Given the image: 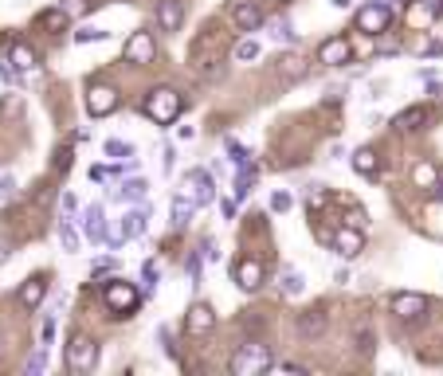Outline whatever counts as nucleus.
<instances>
[{"instance_id": "20e7f679", "label": "nucleus", "mask_w": 443, "mask_h": 376, "mask_svg": "<svg viewBox=\"0 0 443 376\" xmlns=\"http://www.w3.org/2000/svg\"><path fill=\"white\" fill-rule=\"evenodd\" d=\"M63 360H67V372H91L98 365V345L91 341L86 334H71L67 337V349H63Z\"/></svg>"}, {"instance_id": "c85d7f7f", "label": "nucleus", "mask_w": 443, "mask_h": 376, "mask_svg": "<svg viewBox=\"0 0 443 376\" xmlns=\"http://www.w3.org/2000/svg\"><path fill=\"white\" fill-rule=\"evenodd\" d=\"M24 372H28V376H40V372H47V345H40V349H35L32 357H28Z\"/></svg>"}, {"instance_id": "de8ad7c7", "label": "nucleus", "mask_w": 443, "mask_h": 376, "mask_svg": "<svg viewBox=\"0 0 443 376\" xmlns=\"http://www.w3.org/2000/svg\"><path fill=\"white\" fill-rule=\"evenodd\" d=\"M435 196H439V200H443V181H439V188H435Z\"/></svg>"}, {"instance_id": "4468645a", "label": "nucleus", "mask_w": 443, "mask_h": 376, "mask_svg": "<svg viewBox=\"0 0 443 376\" xmlns=\"http://www.w3.org/2000/svg\"><path fill=\"white\" fill-rule=\"evenodd\" d=\"M126 63H154V55H157V43H154V35L149 32H134L126 40Z\"/></svg>"}, {"instance_id": "ea45409f", "label": "nucleus", "mask_w": 443, "mask_h": 376, "mask_svg": "<svg viewBox=\"0 0 443 376\" xmlns=\"http://www.w3.org/2000/svg\"><path fill=\"white\" fill-rule=\"evenodd\" d=\"M357 353H361V357H373V334H369V329H365V334H357Z\"/></svg>"}, {"instance_id": "4be33fe9", "label": "nucleus", "mask_w": 443, "mask_h": 376, "mask_svg": "<svg viewBox=\"0 0 443 376\" xmlns=\"http://www.w3.org/2000/svg\"><path fill=\"white\" fill-rule=\"evenodd\" d=\"M439 181H443V176H439V169H435V165H427V161H424V165H416V169H412V184H416V188H427V193H435V188H439Z\"/></svg>"}, {"instance_id": "a19ab883", "label": "nucleus", "mask_w": 443, "mask_h": 376, "mask_svg": "<svg viewBox=\"0 0 443 376\" xmlns=\"http://www.w3.org/2000/svg\"><path fill=\"white\" fill-rule=\"evenodd\" d=\"M52 337H55V321L47 318V321L40 326V341H43V345H52Z\"/></svg>"}, {"instance_id": "f03ea898", "label": "nucleus", "mask_w": 443, "mask_h": 376, "mask_svg": "<svg viewBox=\"0 0 443 376\" xmlns=\"http://www.w3.org/2000/svg\"><path fill=\"white\" fill-rule=\"evenodd\" d=\"M94 286H103V294H106V309H110L114 318H130L137 306H142V298L145 294L137 290L134 283H126V278H98Z\"/></svg>"}, {"instance_id": "dca6fc26", "label": "nucleus", "mask_w": 443, "mask_h": 376, "mask_svg": "<svg viewBox=\"0 0 443 376\" xmlns=\"http://www.w3.org/2000/svg\"><path fill=\"white\" fill-rule=\"evenodd\" d=\"M83 232H86V239L91 243H106V212H103V204H86V212H83Z\"/></svg>"}, {"instance_id": "2eb2a0df", "label": "nucleus", "mask_w": 443, "mask_h": 376, "mask_svg": "<svg viewBox=\"0 0 443 376\" xmlns=\"http://www.w3.org/2000/svg\"><path fill=\"white\" fill-rule=\"evenodd\" d=\"M326 326H330V314H326V306L306 309V314H299V321H294L299 337H322V334H326Z\"/></svg>"}, {"instance_id": "7ed1b4c3", "label": "nucleus", "mask_w": 443, "mask_h": 376, "mask_svg": "<svg viewBox=\"0 0 443 376\" xmlns=\"http://www.w3.org/2000/svg\"><path fill=\"white\" fill-rule=\"evenodd\" d=\"M231 372L236 376H255V372H267L271 368V345L263 341H248V345H239L236 353H231Z\"/></svg>"}, {"instance_id": "c03bdc74", "label": "nucleus", "mask_w": 443, "mask_h": 376, "mask_svg": "<svg viewBox=\"0 0 443 376\" xmlns=\"http://www.w3.org/2000/svg\"><path fill=\"white\" fill-rule=\"evenodd\" d=\"M75 208H79L75 193H63V212H67V216H75Z\"/></svg>"}, {"instance_id": "37998d69", "label": "nucleus", "mask_w": 443, "mask_h": 376, "mask_svg": "<svg viewBox=\"0 0 443 376\" xmlns=\"http://www.w3.org/2000/svg\"><path fill=\"white\" fill-rule=\"evenodd\" d=\"M16 247V243H12V235H0V263L8 259V251Z\"/></svg>"}, {"instance_id": "f704fd0d", "label": "nucleus", "mask_w": 443, "mask_h": 376, "mask_svg": "<svg viewBox=\"0 0 443 376\" xmlns=\"http://www.w3.org/2000/svg\"><path fill=\"white\" fill-rule=\"evenodd\" d=\"M290 208H294L290 193H275V196H271V212H275V216H282V212H290Z\"/></svg>"}, {"instance_id": "412c9836", "label": "nucleus", "mask_w": 443, "mask_h": 376, "mask_svg": "<svg viewBox=\"0 0 443 376\" xmlns=\"http://www.w3.org/2000/svg\"><path fill=\"white\" fill-rule=\"evenodd\" d=\"M424 122H427V110L424 106H408V110H401V114L392 118V130H396V134H412V130H420Z\"/></svg>"}, {"instance_id": "6e6552de", "label": "nucleus", "mask_w": 443, "mask_h": 376, "mask_svg": "<svg viewBox=\"0 0 443 376\" xmlns=\"http://www.w3.org/2000/svg\"><path fill=\"white\" fill-rule=\"evenodd\" d=\"M118 106H122V94L114 91V86L94 83L91 91H86V114H91V118H110Z\"/></svg>"}, {"instance_id": "bb28decb", "label": "nucleus", "mask_w": 443, "mask_h": 376, "mask_svg": "<svg viewBox=\"0 0 443 376\" xmlns=\"http://www.w3.org/2000/svg\"><path fill=\"white\" fill-rule=\"evenodd\" d=\"M59 239H63V247L67 251H79V227H75V220L63 212V220H59Z\"/></svg>"}, {"instance_id": "a211bd4d", "label": "nucleus", "mask_w": 443, "mask_h": 376, "mask_svg": "<svg viewBox=\"0 0 443 376\" xmlns=\"http://www.w3.org/2000/svg\"><path fill=\"white\" fill-rule=\"evenodd\" d=\"M212 326H216V314H212V306H208V302H196V306L188 309V318H185V329H188L192 337H205Z\"/></svg>"}, {"instance_id": "4c0bfd02", "label": "nucleus", "mask_w": 443, "mask_h": 376, "mask_svg": "<svg viewBox=\"0 0 443 376\" xmlns=\"http://www.w3.org/2000/svg\"><path fill=\"white\" fill-rule=\"evenodd\" d=\"M16 196V176H0V204Z\"/></svg>"}, {"instance_id": "79ce46f5", "label": "nucleus", "mask_w": 443, "mask_h": 376, "mask_svg": "<svg viewBox=\"0 0 443 376\" xmlns=\"http://www.w3.org/2000/svg\"><path fill=\"white\" fill-rule=\"evenodd\" d=\"M236 208H239V200H236V196H228V200H224V220H236Z\"/></svg>"}, {"instance_id": "423d86ee", "label": "nucleus", "mask_w": 443, "mask_h": 376, "mask_svg": "<svg viewBox=\"0 0 443 376\" xmlns=\"http://www.w3.org/2000/svg\"><path fill=\"white\" fill-rule=\"evenodd\" d=\"M177 193L188 196L196 208H205V204L216 200V181H212V173H208V169H192V173H185V181H180Z\"/></svg>"}, {"instance_id": "e433bc0d", "label": "nucleus", "mask_w": 443, "mask_h": 376, "mask_svg": "<svg viewBox=\"0 0 443 376\" xmlns=\"http://www.w3.org/2000/svg\"><path fill=\"white\" fill-rule=\"evenodd\" d=\"M306 204L310 208H326V204H330V193H326V188H310V196H306Z\"/></svg>"}, {"instance_id": "a878e982", "label": "nucleus", "mask_w": 443, "mask_h": 376, "mask_svg": "<svg viewBox=\"0 0 443 376\" xmlns=\"http://www.w3.org/2000/svg\"><path fill=\"white\" fill-rule=\"evenodd\" d=\"M353 169H357L361 176H369V181H373V176L381 173V165H376V153H373V149H357V153H353Z\"/></svg>"}, {"instance_id": "49530a36", "label": "nucleus", "mask_w": 443, "mask_h": 376, "mask_svg": "<svg viewBox=\"0 0 443 376\" xmlns=\"http://www.w3.org/2000/svg\"><path fill=\"white\" fill-rule=\"evenodd\" d=\"M330 4H333V8H350L353 0H330Z\"/></svg>"}, {"instance_id": "7c9ffc66", "label": "nucleus", "mask_w": 443, "mask_h": 376, "mask_svg": "<svg viewBox=\"0 0 443 376\" xmlns=\"http://www.w3.org/2000/svg\"><path fill=\"white\" fill-rule=\"evenodd\" d=\"M106 28H98V24H86V28H79L75 32V43H98V40H106Z\"/></svg>"}, {"instance_id": "cd10ccee", "label": "nucleus", "mask_w": 443, "mask_h": 376, "mask_svg": "<svg viewBox=\"0 0 443 376\" xmlns=\"http://www.w3.org/2000/svg\"><path fill=\"white\" fill-rule=\"evenodd\" d=\"M103 149H106V157H114V161H134V145L122 142V137H110Z\"/></svg>"}, {"instance_id": "393cba45", "label": "nucleus", "mask_w": 443, "mask_h": 376, "mask_svg": "<svg viewBox=\"0 0 443 376\" xmlns=\"http://www.w3.org/2000/svg\"><path fill=\"white\" fill-rule=\"evenodd\" d=\"M8 63L16 71H32L35 67V51L28 47V43H12V51H8Z\"/></svg>"}, {"instance_id": "f3484780", "label": "nucleus", "mask_w": 443, "mask_h": 376, "mask_svg": "<svg viewBox=\"0 0 443 376\" xmlns=\"http://www.w3.org/2000/svg\"><path fill=\"white\" fill-rule=\"evenodd\" d=\"M149 216H154V208H149L145 200L137 204V208H130L126 220H122V235H126V239H142L145 227H149Z\"/></svg>"}, {"instance_id": "ddd939ff", "label": "nucleus", "mask_w": 443, "mask_h": 376, "mask_svg": "<svg viewBox=\"0 0 443 376\" xmlns=\"http://www.w3.org/2000/svg\"><path fill=\"white\" fill-rule=\"evenodd\" d=\"M47 298V278L43 275H32V278H24L20 283V290H16V302H20V309H40V302Z\"/></svg>"}, {"instance_id": "f257e3e1", "label": "nucleus", "mask_w": 443, "mask_h": 376, "mask_svg": "<svg viewBox=\"0 0 443 376\" xmlns=\"http://www.w3.org/2000/svg\"><path fill=\"white\" fill-rule=\"evenodd\" d=\"M180 110H185V94L173 91V86H154L142 102V114L154 125H173L180 118Z\"/></svg>"}, {"instance_id": "0eeeda50", "label": "nucleus", "mask_w": 443, "mask_h": 376, "mask_svg": "<svg viewBox=\"0 0 443 376\" xmlns=\"http://www.w3.org/2000/svg\"><path fill=\"white\" fill-rule=\"evenodd\" d=\"M231 283H236L239 290L255 294L259 286H263V263H259L255 255H239V259L231 263Z\"/></svg>"}, {"instance_id": "f8f14e48", "label": "nucleus", "mask_w": 443, "mask_h": 376, "mask_svg": "<svg viewBox=\"0 0 443 376\" xmlns=\"http://www.w3.org/2000/svg\"><path fill=\"white\" fill-rule=\"evenodd\" d=\"M263 20L267 16L255 0H236V4H231V24H236V32H259Z\"/></svg>"}, {"instance_id": "2f4dec72", "label": "nucleus", "mask_w": 443, "mask_h": 376, "mask_svg": "<svg viewBox=\"0 0 443 376\" xmlns=\"http://www.w3.org/2000/svg\"><path fill=\"white\" fill-rule=\"evenodd\" d=\"M271 35H275L279 43H299V32H294L287 20H275V24H271Z\"/></svg>"}, {"instance_id": "9b49d317", "label": "nucleus", "mask_w": 443, "mask_h": 376, "mask_svg": "<svg viewBox=\"0 0 443 376\" xmlns=\"http://www.w3.org/2000/svg\"><path fill=\"white\" fill-rule=\"evenodd\" d=\"M318 59H322L326 67H345V63H353V43H350V35H330V40L318 47Z\"/></svg>"}, {"instance_id": "72a5a7b5", "label": "nucleus", "mask_w": 443, "mask_h": 376, "mask_svg": "<svg viewBox=\"0 0 443 376\" xmlns=\"http://www.w3.org/2000/svg\"><path fill=\"white\" fill-rule=\"evenodd\" d=\"M279 63H282V75H287V79H294V75H306V67H302V59H290V55H282L279 59Z\"/></svg>"}, {"instance_id": "473e14b6", "label": "nucleus", "mask_w": 443, "mask_h": 376, "mask_svg": "<svg viewBox=\"0 0 443 376\" xmlns=\"http://www.w3.org/2000/svg\"><path fill=\"white\" fill-rule=\"evenodd\" d=\"M236 59H239V63H251V59H259V43H255V40H239V43H236Z\"/></svg>"}, {"instance_id": "b1692460", "label": "nucleus", "mask_w": 443, "mask_h": 376, "mask_svg": "<svg viewBox=\"0 0 443 376\" xmlns=\"http://www.w3.org/2000/svg\"><path fill=\"white\" fill-rule=\"evenodd\" d=\"M145 196H149V181H145V176H134V181H126L118 188V200H145Z\"/></svg>"}, {"instance_id": "6ab92c4d", "label": "nucleus", "mask_w": 443, "mask_h": 376, "mask_svg": "<svg viewBox=\"0 0 443 376\" xmlns=\"http://www.w3.org/2000/svg\"><path fill=\"white\" fill-rule=\"evenodd\" d=\"M185 24V0H161L157 4V28L161 32H177Z\"/></svg>"}, {"instance_id": "a18cd8bd", "label": "nucleus", "mask_w": 443, "mask_h": 376, "mask_svg": "<svg viewBox=\"0 0 443 376\" xmlns=\"http://www.w3.org/2000/svg\"><path fill=\"white\" fill-rule=\"evenodd\" d=\"M173 161H177V149H173V145H165V173H173Z\"/></svg>"}, {"instance_id": "39448f33", "label": "nucleus", "mask_w": 443, "mask_h": 376, "mask_svg": "<svg viewBox=\"0 0 443 376\" xmlns=\"http://www.w3.org/2000/svg\"><path fill=\"white\" fill-rule=\"evenodd\" d=\"M392 16H396V8H392L389 0H369V4H361V12H357V32H365V35H384L389 32V24H392Z\"/></svg>"}, {"instance_id": "58836bf2", "label": "nucleus", "mask_w": 443, "mask_h": 376, "mask_svg": "<svg viewBox=\"0 0 443 376\" xmlns=\"http://www.w3.org/2000/svg\"><path fill=\"white\" fill-rule=\"evenodd\" d=\"M43 24H47V28H63V24H67V8L47 12V16H43Z\"/></svg>"}, {"instance_id": "c756f323", "label": "nucleus", "mask_w": 443, "mask_h": 376, "mask_svg": "<svg viewBox=\"0 0 443 376\" xmlns=\"http://www.w3.org/2000/svg\"><path fill=\"white\" fill-rule=\"evenodd\" d=\"M224 149H228V157L236 161V165H248V161H251L248 145H243V142H236V137H224Z\"/></svg>"}, {"instance_id": "aec40b11", "label": "nucleus", "mask_w": 443, "mask_h": 376, "mask_svg": "<svg viewBox=\"0 0 443 376\" xmlns=\"http://www.w3.org/2000/svg\"><path fill=\"white\" fill-rule=\"evenodd\" d=\"M192 216H196V204L188 200V196L177 193V196H173V204H169V227H173V232H185Z\"/></svg>"}, {"instance_id": "9d476101", "label": "nucleus", "mask_w": 443, "mask_h": 376, "mask_svg": "<svg viewBox=\"0 0 443 376\" xmlns=\"http://www.w3.org/2000/svg\"><path fill=\"white\" fill-rule=\"evenodd\" d=\"M333 251H338L341 259H357L361 255V247H365V235H361V227L357 224H341V227H333Z\"/></svg>"}, {"instance_id": "1a4fd4ad", "label": "nucleus", "mask_w": 443, "mask_h": 376, "mask_svg": "<svg viewBox=\"0 0 443 376\" xmlns=\"http://www.w3.org/2000/svg\"><path fill=\"white\" fill-rule=\"evenodd\" d=\"M389 309L401 321H416V318H424V314H427V298H424V294H416V290H396L389 298Z\"/></svg>"}, {"instance_id": "5701e85b", "label": "nucleus", "mask_w": 443, "mask_h": 376, "mask_svg": "<svg viewBox=\"0 0 443 376\" xmlns=\"http://www.w3.org/2000/svg\"><path fill=\"white\" fill-rule=\"evenodd\" d=\"M279 290L287 294V298L302 294V290H306V275H302V270H294V267H282V275H279Z\"/></svg>"}, {"instance_id": "c9c22d12", "label": "nucleus", "mask_w": 443, "mask_h": 376, "mask_svg": "<svg viewBox=\"0 0 443 376\" xmlns=\"http://www.w3.org/2000/svg\"><path fill=\"white\" fill-rule=\"evenodd\" d=\"M71 169V145H59L55 149V173H67Z\"/></svg>"}]
</instances>
